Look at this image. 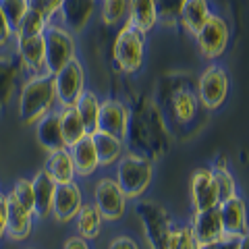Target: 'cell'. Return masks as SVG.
Returning a JSON list of instances; mask_svg holds the SVG:
<instances>
[{
	"label": "cell",
	"instance_id": "d6a6232c",
	"mask_svg": "<svg viewBox=\"0 0 249 249\" xmlns=\"http://www.w3.org/2000/svg\"><path fill=\"white\" fill-rule=\"evenodd\" d=\"M6 197H9L11 201H15L19 208H23V210H27V212L34 214V185H31V178H25V177L17 178Z\"/></svg>",
	"mask_w": 249,
	"mask_h": 249
},
{
	"label": "cell",
	"instance_id": "4fadbf2b",
	"mask_svg": "<svg viewBox=\"0 0 249 249\" xmlns=\"http://www.w3.org/2000/svg\"><path fill=\"white\" fill-rule=\"evenodd\" d=\"M96 11H98V0H62L56 17H60V25L75 36L81 34L89 25Z\"/></svg>",
	"mask_w": 249,
	"mask_h": 249
},
{
	"label": "cell",
	"instance_id": "9c48e42d",
	"mask_svg": "<svg viewBox=\"0 0 249 249\" xmlns=\"http://www.w3.org/2000/svg\"><path fill=\"white\" fill-rule=\"evenodd\" d=\"M135 212L143 224V235H145L150 249H164L166 235L170 227H173L168 214L160 206H156L154 201H142V204H137Z\"/></svg>",
	"mask_w": 249,
	"mask_h": 249
},
{
	"label": "cell",
	"instance_id": "d4e9b609",
	"mask_svg": "<svg viewBox=\"0 0 249 249\" xmlns=\"http://www.w3.org/2000/svg\"><path fill=\"white\" fill-rule=\"evenodd\" d=\"M104 227V218L100 216V212L96 210V206L91 201H85L81 206V210L77 212L75 216V229H77V235L83 237L85 241H93L100 237Z\"/></svg>",
	"mask_w": 249,
	"mask_h": 249
},
{
	"label": "cell",
	"instance_id": "d590c367",
	"mask_svg": "<svg viewBox=\"0 0 249 249\" xmlns=\"http://www.w3.org/2000/svg\"><path fill=\"white\" fill-rule=\"evenodd\" d=\"M11 44H13V27H11V23L6 21L4 13L0 11V50L9 48Z\"/></svg>",
	"mask_w": 249,
	"mask_h": 249
},
{
	"label": "cell",
	"instance_id": "ffe728a7",
	"mask_svg": "<svg viewBox=\"0 0 249 249\" xmlns=\"http://www.w3.org/2000/svg\"><path fill=\"white\" fill-rule=\"evenodd\" d=\"M36 139L46 152H54L65 147L62 143V135H60V116H58V108H54L52 112L42 116L36 124Z\"/></svg>",
	"mask_w": 249,
	"mask_h": 249
},
{
	"label": "cell",
	"instance_id": "277c9868",
	"mask_svg": "<svg viewBox=\"0 0 249 249\" xmlns=\"http://www.w3.org/2000/svg\"><path fill=\"white\" fill-rule=\"evenodd\" d=\"M73 58H77L75 36L62 25L50 23L44 31V73L54 77Z\"/></svg>",
	"mask_w": 249,
	"mask_h": 249
},
{
	"label": "cell",
	"instance_id": "603a6c76",
	"mask_svg": "<svg viewBox=\"0 0 249 249\" xmlns=\"http://www.w3.org/2000/svg\"><path fill=\"white\" fill-rule=\"evenodd\" d=\"M210 2L208 0H183L181 9H178V19L187 34L196 36L197 29L210 19Z\"/></svg>",
	"mask_w": 249,
	"mask_h": 249
},
{
	"label": "cell",
	"instance_id": "8992f818",
	"mask_svg": "<svg viewBox=\"0 0 249 249\" xmlns=\"http://www.w3.org/2000/svg\"><path fill=\"white\" fill-rule=\"evenodd\" d=\"M54 79V91H56V104L58 108L75 106L85 88V69L79 58H73L67 62L60 71L52 77Z\"/></svg>",
	"mask_w": 249,
	"mask_h": 249
},
{
	"label": "cell",
	"instance_id": "8d00e7d4",
	"mask_svg": "<svg viewBox=\"0 0 249 249\" xmlns=\"http://www.w3.org/2000/svg\"><path fill=\"white\" fill-rule=\"evenodd\" d=\"M108 249H139V245H137V241H135L133 237H129V235H119V237H114V239L110 241Z\"/></svg>",
	"mask_w": 249,
	"mask_h": 249
},
{
	"label": "cell",
	"instance_id": "4316f807",
	"mask_svg": "<svg viewBox=\"0 0 249 249\" xmlns=\"http://www.w3.org/2000/svg\"><path fill=\"white\" fill-rule=\"evenodd\" d=\"M75 110L83 121V127L88 135H93L98 131V114H100V98L91 89H85L79 100L75 102Z\"/></svg>",
	"mask_w": 249,
	"mask_h": 249
},
{
	"label": "cell",
	"instance_id": "e0dca14e",
	"mask_svg": "<svg viewBox=\"0 0 249 249\" xmlns=\"http://www.w3.org/2000/svg\"><path fill=\"white\" fill-rule=\"evenodd\" d=\"M131 27H135L142 34H150L160 21V11L156 0H129L127 4V19Z\"/></svg>",
	"mask_w": 249,
	"mask_h": 249
},
{
	"label": "cell",
	"instance_id": "44dd1931",
	"mask_svg": "<svg viewBox=\"0 0 249 249\" xmlns=\"http://www.w3.org/2000/svg\"><path fill=\"white\" fill-rule=\"evenodd\" d=\"M44 170L50 175V178L56 185H67V183L77 181L75 166H73L71 154H69L67 147H60V150L48 152V158H46Z\"/></svg>",
	"mask_w": 249,
	"mask_h": 249
},
{
	"label": "cell",
	"instance_id": "74e56055",
	"mask_svg": "<svg viewBox=\"0 0 249 249\" xmlns=\"http://www.w3.org/2000/svg\"><path fill=\"white\" fill-rule=\"evenodd\" d=\"M6 216H9V199L0 193V241L6 239Z\"/></svg>",
	"mask_w": 249,
	"mask_h": 249
},
{
	"label": "cell",
	"instance_id": "ba28073f",
	"mask_svg": "<svg viewBox=\"0 0 249 249\" xmlns=\"http://www.w3.org/2000/svg\"><path fill=\"white\" fill-rule=\"evenodd\" d=\"M93 206L104 222H119L127 210V199L112 177H102L93 187Z\"/></svg>",
	"mask_w": 249,
	"mask_h": 249
},
{
	"label": "cell",
	"instance_id": "30bf717a",
	"mask_svg": "<svg viewBox=\"0 0 249 249\" xmlns=\"http://www.w3.org/2000/svg\"><path fill=\"white\" fill-rule=\"evenodd\" d=\"M129 108L121 100L106 98L100 100V114H98V131L108 135H114L119 139H124L129 135Z\"/></svg>",
	"mask_w": 249,
	"mask_h": 249
},
{
	"label": "cell",
	"instance_id": "5bb4252c",
	"mask_svg": "<svg viewBox=\"0 0 249 249\" xmlns=\"http://www.w3.org/2000/svg\"><path fill=\"white\" fill-rule=\"evenodd\" d=\"M227 237H247V206L241 196H235L216 206Z\"/></svg>",
	"mask_w": 249,
	"mask_h": 249
},
{
	"label": "cell",
	"instance_id": "6da1fadb",
	"mask_svg": "<svg viewBox=\"0 0 249 249\" xmlns=\"http://www.w3.org/2000/svg\"><path fill=\"white\" fill-rule=\"evenodd\" d=\"M56 91L50 75H29L19 89V119L25 124H36L37 121L56 108Z\"/></svg>",
	"mask_w": 249,
	"mask_h": 249
},
{
	"label": "cell",
	"instance_id": "7c38bea8",
	"mask_svg": "<svg viewBox=\"0 0 249 249\" xmlns=\"http://www.w3.org/2000/svg\"><path fill=\"white\" fill-rule=\"evenodd\" d=\"M83 204H85L83 189H81V185L77 181L67 183V185H56V193H54L50 216L60 224L73 222L77 212L81 210Z\"/></svg>",
	"mask_w": 249,
	"mask_h": 249
},
{
	"label": "cell",
	"instance_id": "9a60e30c",
	"mask_svg": "<svg viewBox=\"0 0 249 249\" xmlns=\"http://www.w3.org/2000/svg\"><path fill=\"white\" fill-rule=\"evenodd\" d=\"M191 206L193 212H204L218 206V191L210 168H197L191 175Z\"/></svg>",
	"mask_w": 249,
	"mask_h": 249
},
{
	"label": "cell",
	"instance_id": "8fae6325",
	"mask_svg": "<svg viewBox=\"0 0 249 249\" xmlns=\"http://www.w3.org/2000/svg\"><path fill=\"white\" fill-rule=\"evenodd\" d=\"M189 229L193 232V237L197 239L201 249H212L227 239L220 216H218V208L204 210V212H193Z\"/></svg>",
	"mask_w": 249,
	"mask_h": 249
},
{
	"label": "cell",
	"instance_id": "484cf974",
	"mask_svg": "<svg viewBox=\"0 0 249 249\" xmlns=\"http://www.w3.org/2000/svg\"><path fill=\"white\" fill-rule=\"evenodd\" d=\"M58 116H60V135H62V143L65 147H71L77 142L88 135V131L83 127V121L79 119L75 106H65L58 108Z\"/></svg>",
	"mask_w": 249,
	"mask_h": 249
},
{
	"label": "cell",
	"instance_id": "f546056e",
	"mask_svg": "<svg viewBox=\"0 0 249 249\" xmlns=\"http://www.w3.org/2000/svg\"><path fill=\"white\" fill-rule=\"evenodd\" d=\"M50 23L46 21L37 11L27 9L25 15L19 19V23L13 27V40L15 37H27V36H42L48 29Z\"/></svg>",
	"mask_w": 249,
	"mask_h": 249
},
{
	"label": "cell",
	"instance_id": "2e32d148",
	"mask_svg": "<svg viewBox=\"0 0 249 249\" xmlns=\"http://www.w3.org/2000/svg\"><path fill=\"white\" fill-rule=\"evenodd\" d=\"M15 54L21 60V65L31 75L44 73V34L42 36H27L15 37Z\"/></svg>",
	"mask_w": 249,
	"mask_h": 249
},
{
	"label": "cell",
	"instance_id": "3957f363",
	"mask_svg": "<svg viewBox=\"0 0 249 249\" xmlns=\"http://www.w3.org/2000/svg\"><path fill=\"white\" fill-rule=\"evenodd\" d=\"M112 58L121 73L124 75L137 73L143 67V58H145V34L131 27L129 23H124L114 37Z\"/></svg>",
	"mask_w": 249,
	"mask_h": 249
},
{
	"label": "cell",
	"instance_id": "e575fe53",
	"mask_svg": "<svg viewBox=\"0 0 249 249\" xmlns=\"http://www.w3.org/2000/svg\"><path fill=\"white\" fill-rule=\"evenodd\" d=\"M9 75H15V73L6 65H0V104H4L13 96V83H6Z\"/></svg>",
	"mask_w": 249,
	"mask_h": 249
},
{
	"label": "cell",
	"instance_id": "4dcf8cb0",
	"mask_svg": "<svg viewBox=\"0 0 249 249\" xmlns=\"http://www.w3.org/2000/svg\"><path fill=\"white\" fill-rule=\"evenodd\" d=\"M127 4L129 0H98L100 19L106 27H116L127 19Z\"/></svg>",
	"mask_w": 249,
	"mask_h": 249
},
{
	"label": "cell",
	"instance_id": "cb8c5ba5",
	"mask_svg": "<svg viewBox=\"0 0 249 249\" xmlns=\"http://www.w3.org/2000/svg\"><path fill=\"white\" fill-rule=\"evenodd\" d=\"M91 139H93V147H96V154H98V164L104 168L114 166L121 156L124 154V139L102 133V131H96L91 135Z\"/></svg>",
	"mask_w": 249,
	"mask_h": 249
},
{
	"label": "cell",
	"instance_id": "f1b7e54d",
	"mask_svg": "<svg viewBox=\"0 0 249 249\" xmlns=\"http://www.w3.org/2000/svg\"><path fill=\"white\" fill-rule=\"evenodd\" d=\"M170 106H173V112L175 116L181 123H189L196 119L197 114V98H196V91H189V89H177L173 93V100H170Z\"/></svg>",
	"mask_w": 249,
	"mask_h": 249
},
{
	"label": "cell",
	"instance_id": "f35d334b",
	"mask_svg": "<svg viewBox=\"0 0 249 249\" xmlns=\"http://www.w3.org/2000/svg\"><path fill=\"white\" fill-rule=\"evenodd\" d=\"M62 249H91V247H89V241H85L83 237H79V235H71V237L65 241Z\"/></svg>",
	"mask_w": 249,
	"mask_h": 249
},
{
	"label": "cell",
	"instance_id": "83f0119b",
	"mask_svg": "<svg viewBox=\"0 0 249 249\" xmlns=\"http://www.w3.org/2000/svg\"><path fill=\"white\" fill-rule=\"evenodd\" d=\"M210 170H212V177H214V183H216L218 204H220V201H227L231 197H235V196H239V193H237V181H235V177L231 175L227 162L218 160V162H214V164L210 166Z\"/></svg>",
	"mask_w": 249,
	"mask_h": 249
},
{
	"label": "cell",
	"instance_id": "52a82bcc",
	"mask_svg": "<svg viewBox=\"0 0 249 249\" xmlns=\"http://www.w3.org/2000/svg\"><path fill=\"white\" fill-rule=\"evenodd\" d=\"M196 40H197V48L204 58H208V60L220 58L224 50L229 48V40H231L229 23L224 21L220 15L212 13L210 19L197 29Z\"/></svg>",
	"mask_w": 249,
	"mask_h": 249
},
{
	"label": "cell",
	"instance_id": "1f68e13d",
	"mask_svg": "<svg viewBox=\"0 0 249 249\" xmlns=\"http://www.w3.org/2000/svg\"><path fill=\"white\" fill-rule=\"evenodd\" d=\"M164 249H201V247L197 243V239L193 237L189 227L175 224V227H170L168 235H166Z\"/></svg>",
	"mask_w": 249,
	"mask_h": 249
},
{
	"label": "cell",
	"instance_id": "7402d4cb",
	"mask_svg": "<svg viewBox=\"0 0 249 249\" xmlns=\"http://www.w3.org/2000/svg\"><path fill=\"white\" fill-rule=\"evenodd\" d=\"M9 199V197H6ZM34 214L27 212V210L19 208L15 201L9 199V216H6V237L15 243L19 241H25L31 231H34Z\"/></svg>",
	"mask_w": 249,
	"mask_h": 249
},
{
	"label": "cell",
	"instance_id": "ac0fdd59",
	"mask_svg": "<svg viewBox=\"0 0 249 249\" xmlns=\"http://www.w3.org/2000/svg\"><path fill=\"white\" fill-rule=\"evenodd\" d=\"M34 185V216L44 220L48 218L52 212V201H54V193H56V183L50 178V175L44 168H40L31 178Z\"/></svg>",
	"mask_w": 249,
	"mask_h": 249
},
{
	"label": "cell",
	"instance_id": "7a4b0ae2",
	"mask_svg": "<svg viewBox=\"0 0 249 249\" xmlns=\"http://www.w3.org/2000/svg\"><path fill=\"white\" fill-rule=\"evenodd\" d=\"M114 181L123 191L124 199H139L150 189L154 178V164L142 154H123L116 162Z\"/></svg>",
	"mask_w": 249,
	"mask_h": 249
},
{
	"label": "cell",
	"instance_id": "5b68a950",
	"mask_svg": "<svg viewBox=\"0 0 249 249\" xmlns=\"http://www.w3.org/2000/svg\"><path fill=\"white\" fill-rule=\"evenodd\" d=\"M229 89L231 81L227 71L218 65H208L197 79V104H201L206 110H218L229 98Z\"/></svg>",
	"mask_w": 249,
	"mask_h": 249
},
{
	"label": "cell",
	"instance_id": "d6986e66",
	"mask_svg": "<svg viewBox=\"0 0 249 249\" xmlns=\"http://www.w3.org/2000/svg\"><path fill=\"white\" fill-rule=\"evenodd\" d=\"M67 150H69V154H71V160H73V166H75V175L79 178H88V177H91L100 168L98 154H96V147H93L91 135H85L81 142H77L75 145L67 147Z\"/></svg>",
	"mask_w": 249,
	"mask_h": 249
},
{
	"label": "cell",
	"instance_id": "836d02e7",
	"mask_svg": "<svg viewBox=\"0 0 249 249\" xmlns=\"http://www.w3.org/2000/svg\"><path fill=\"white\" fill-rule=\"evenodd\" d=\"M27 9H29L27 0H0V11L4 13V17L11 23V27L17 25Z\"/></svg>",
	"mask_w": 249,
	"mask_h": 249
}]
</instances>
